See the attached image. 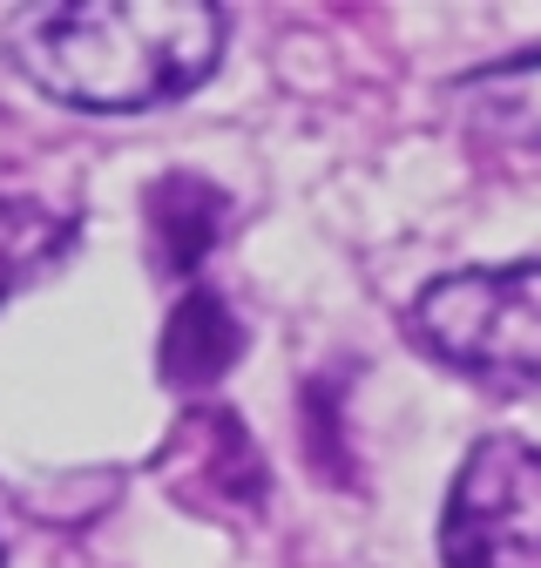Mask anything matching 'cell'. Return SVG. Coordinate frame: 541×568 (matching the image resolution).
Instances as JSON below:
<instances>
[{"mask_svg":"<svg viewBox=\"0 0 541 568\" xmlns=\"http://www.w3.org/2000/svg\"><path fill=\"white\" fill-rule=\"evenodd\" d=\"M237 359H244V325H237V312L217 292L190 284V292L176 298V312H170V325H163L156 373L176 393H203V386H217Z\"/></svg>","mask_w":541,"mask_h":568,"instance_id":"cell-4","label":"cell"},{"mask_svg":"<svg viewBox=\"0 0 541 568\" xmlns=\"http://www.w3.org/2000/svg\"><path fill=\"white\" fill-rule=\"evenodd\" d=\"M231 14L211 0H61L8 21L14 68L54 102L135 115L203 89L224 61Z\"/></svg>","mask_w":541,"mask_h":568,"instance_id":"cell-1","label":"cell"},{"mask_svg":"<svg viewBox=\"0 0 541 568\" xmlns=\"http://www.w3.org/2000/svg\"><path fill=\"white\" fill-rule=\"evenodd\" d=\"M447 568H541V447L514 434L473 440L447 508H440Z\"/></svg>","mask_w":541,"mask_h":568,"instance_id":"cell-3","label":"cell"},{"mask_svg":"<svg viewBox=\"0 0 541 568\" xmlns=\"http://www.w3.org/2000/svg\"><path fill=\"white\" fill-rule=\"evenodd\" d=\"M68 244H75V224L61 210H48L34 196H0V298H14L48 264H61Z\"/></svg>","mask_w":541,"mask_h":568,"instance_id":"cell-7","label":"cell"},{"mask_svg":"<svg viewBox=\"0 0 541 568\" xmlns=\"http://www.w3.org/2000/svg\"><path fill=\"white\" fill-rule=\"evenodd\" d=\"M414 338L488 386H541V257L433 277L414 298Z\"/></svg>","mask_w":541,"mask_h":568,"instance_id":"cell-2","label":"cell"},{"mask_svg":"<svg viewBox=\"0 0 541 568\" xmlns=\"http://www.w3.org/2000/svg\"><path fill=\"white\" fill-rule=\"evenodd\" d=\"M473 122L488 135H508V142H528L541 150V54H514L501 68H481V75L460 82Z\"/></svg>","mask_w":541,"mask_h":568,"instance_id":"cell-6","label":"cell"},{"mask_svg":"<svg viewBox=\"0 0 541 568\" xmlns=\"http://www.w3.org/2000/svg\"><path fill=\"white\" fill-rule=\"evenodd\" d=\"M231 217V203L217 183H203V176H163L150 190V231H156V257L163 271H196L203 257L217 251V231Z\"/></svg>","mask_w":541,"mask_h":568,"instance_id":"cell-5","label":"cell"}]
</instances>
